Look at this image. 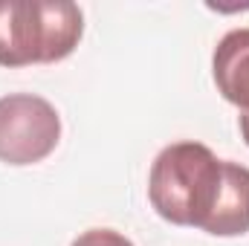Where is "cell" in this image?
Segmentation results:
<instances>
[{"instance_id":"obj_1","label":"cell","mask_w":249,"mask_h":246,"mask_svg":"<svg viewBox=\"0 0 249 246\" xmlns=\"http://www.w3.org/2000/svg\"><path fill=\"white\" fill-rule=\"evenodd\" d=\"M223 185V159L203 142L165 145L148 174V200L154 211L174 223L203 229Z\"/></svg>"},{"instance_id":"obj_2","label":"cell","mask_w":249,"mask_h":246,"mask_svg":"<svg viewBox=\"0 0 249 246\" xmlns=\"http://www.w3.org/2000/svg\"><path fill=\"white\" fill-rule=\"evenodd\" d=\"M81 35L84 15L70 0H0V67L64 61Z\"/></svg>"},{"instance_id":"obj_3","label":"cell","mask_w":249,"mask_h":246,"mask_svg":"<svg viewBox=\"0 0 249 246\" xmlns=\"http://www.w3.org/2000/svg\"><path fill=\"white\" fill-rule=\"evenodd\" d=\"M61 142L58 110L35 93H9L0 99V162H44Z\"/></svg>"},{"instance_id":"obj_4","label":"cell","mask_w":249,"mask_h":246,"mask_svg":"<svg viewBox=\"0 0 249 246\" xmlns=\"http://www.w3.org/2000/svg\"><path fill=\"white\" fill-rule=\"evenodd\" d=\"M212 75L217 93L249 116V29L226 32L212 55Z\"/></svg>"},{"instance_id":"obj_5","label":"cell","mask_w":249,"mask_h":246,"mask_svg":"<svg viewBox=\"0 0 249 246\" xmlns=\"http://www.w3.org/2000/svg\"><path fill=\"white\" fill-rule=\"evenodd\" d=\"M206 235L238 238L249 232V168L241 162H223V185L212 214L203 223Z\"/></svg>"},{"instance_id":"obj_6","label":"cell","mask_w":249,"mask_h":246,"mask_svg":"<svg viewBox=\"0 0 249 246\" xmlns=\"http://www.w3.org/2000/svg\"><path fill=\"white\" fill-rule=\"evenodd\" d=\"M70 246H133V241L124 238L122 232H116V229H87Z\"/></svg>"},{"instance_id":"obj_7","label":"cell","mask_w":249,"mask_h":246,"mask_svg":"<svg viewBox=\"0 0 249 246\" xmlns=\"http://www.w3.org/2000/svg\"><path fill=\"white\" fill-rule=\"evenodd\" d=\"M238 124H241V136H244V142L249 145V116H238Z\"/></svg>"}]
</instances>
